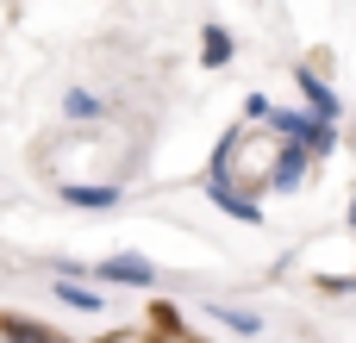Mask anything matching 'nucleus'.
<instances>
[{"label":"nucleus","instance_id":"nucleus-1","mask_svg":"<svg viewBox=\"0 0 356 343\" xmlns=\"http://www.w3.org/2000/svg\"><path fill=\"white\" fill-rule=\"evenodd\" d=\"M200 194H207V206H219L225 219H238V225H250V231L269 225V212H263V187H250V181H238V175H225V181H200Z\"/></svg>","mask_w":356,"mask_h":343},{"label":"nucleus","instance_id":"nucleus-2","mask_svg":"<svg viewBox=\"0 0 356 343\" xmlns=\"http://www.w3.org/2000/svg\"><path fill=\"white\" fill-rule=\"evenodd\" d=\"M294 87H300V106H307L313 119H325V125H344V119H350L344 94L325 81V69H319V62H294Z\"/></svg>","mask_w":356,"mask_h":343},{"label":"nucleus","instance_id":"nucleus-3","mask_svg":"<svg viewBox=\"0 0 356 343\" xmlns=\"http://www.w3.org/2000/svg\"><path fill=\"white\" fill-rule=\"evenodd\" d=\"M313 169H319V162H313L307 144H282V137H275V156H269V169H263V187H269V194H300V187L313 181Z\"/></svg>","mask_w":356,"mask_h":343},{"label":"nucleus","instance_id":"nucleus-4","mask_svg":"<svg viewBox=\"0 0 356 343\" xmlns=\"http://www.w3.org/2000/svg\"><path fill=\"white\" fill-rule=\"evenodd\" d=\"M94 281H100V287H138V294L163 287L156 262H150V256H138V250H119V256H100V262H94Z\"/></svg>","mask_w":356,"mask_h":343},{"label":"nucleus","instance_id":"nucleus-5","mask_svg":"<svg viewBox=\"0 0 356 343\" xmlns=\"http://www.w3.org/2000/svg\"><path fill=\"white\" fill-rule=\"evenodd\" d=\"M56 200L75 212H113L125 206V181H56Z\"/></svg>","mask_w":356,"mask_h":343},{"label":"nucleus","instance_id":"nucleus-6","mask_svg":"<svg viewBox=\"0 0 356 343\" xmlns=\"http://www.w3.org/2000/svg\"><path fill=\"white\" fill-rule=\"evenodd\" d=\"M50 300L56 306H69V312H81V319H100L113 300L100 294V281H50Z\"/></svg>","mask_w":356,"mask_h":343},{"label":"nucleus","instance_id":"nucleus-7","mask_svg":"<svg viewBox=\"0 0 356 343\" xmlns=\"http://www.w3.org/2000/svg\"><path fill=\"white\" fill-rule=\"evenodd\" d=\"M56 112H63V125H88V131H94V125H106V112H113V106H106L94 87H81V81H75V87L63 94V106H56Z\"/></svg>","mask_w":356,"mask_h":343},{"label":"nucleus","instance_id":"nucleus-8","mask_svg":"<svg viewBox=\"0 0 356 343\" xmlns=\"http://www.w3.org/2000/svg\"><path fill=\"white\" fill-rule=\"evenodd\" d=\"M0 343H75V337H63V331H56V325H44V319L0 312Z\"/></svg>","mask_w":356,"mask_h":343},{"label":"nucleus","instance_id":"nucleus-9","mask_svg":"<svg viewBox=\"0 0 356 343\" xmlns=\"http://www.w3.org/2000/svg\"><path fill=\"white\" fill-rule=\"evenodd\" d=\"M232 62H238V37L219 19H207L200 25V69H232Z\"/></svg>","mask_w":356,"mask_h":343},{"label":"nucleus","instance_id":"nucleus-10","mask_svg":"<svg viewBox=\"0 0 356 343\" xmlns=\"http://www.w3.org/2000/svg\"><path fill=\"white\" fill-rule=\"evenodd\" d=\"M213 325H225L232 337H263V312H250V306H232V300H207L200 306Z\"/></svg>","mask_w":356,"mask_h":343},{"label":"nucleus","instance_id":"nucleus-11","mask_svg":"<svg viewBox=\"0 0 356 343\" xmlns=\"http://www.w3.org/2000/svg\"><path fill=\"white\" fill-rule=\"evenodd\" d=\"M313 125H319V119H313L307 106H275L263 131H269V137H282V144H307V137H313Z\"/></svg>","mask_w":356,"mask_h":343},{"label":"nucleus","instance_id":"nucleus-12","mask_svg":"<svg viewBox=\"0 0 356 343\" xmlns=\"http://www.w3.org/2000/svg\"><path fill=\"white\" fill-rule=\"evenodd\" d=\"M307 150H313V162H332L338 150H344V125H313V137H307Z\"/></svg>","mask_w":356,"mask_h":343},{"label":"nucleus","instance_id":"nucleus-13","mask_svg":"<svg viewBox=\"0 0 356 343\" xmlns=\"http://www.w3.org/2000/svg\"><path fill=\"white\" fill-rule=\"evenodd\" d=\"M50 281H94V262H81V256H56V262H50Z\"/></svg>","mask_w":356,"mask_h":343},{"label":"nucleus","instance_id":"nucleus-14","mask_svg":"<svg viewBox=\"0 0 356 343\" xmlns=\"http://www.w3.org/2000/svg\"><path fill=\"white\" fill-rule=\"evenodd\" d=\"M269 112H275V100H269L263 87H250V94H244V125H269Z\"/></svg>","mask_w":356,"mask_h":343},{"label":"nucleus","instance_id":"nucleus-15","mask_svg":"<svg viewBox=\"0 0 356 343\" xmlns=\"http://www.w3.org/2000/svg\"><path fill=\"white\" fill-rule=\"evenodd\" d=\"M319 294H332V300H350V294H356V275H319Z\"/></svg>","mask_w":356,"mask_h":343},{"label":"nucleus","instance_id":"nucleus-16","mask_svg":"<svg viewBox=\"0 0 356 343\" xmlns=\"http://www.w3.org/2000/svg\"><path fill=\"white\" fill-rule=\"evenodd\" d=\"M344 225H350V231H356V194H350V206H344Z\"/></svg>","mask_w":356,"mask_h":343},{"label":"nucleus","instance_id":"nucleus-17","mask_svg":"<svg viewBox=\"0 0 356 343\" xmlns=\"http://www.w3.org/2000/svg\"><path fill=\"white\" fill-rule=\"evenodd\" d=\"M350 144H356V119H350Z\"/></svg>","mask_w":356,"mask_h":343},{"label":"nucleus","instance_id":"nucleus-18","mask_svg":"<svg viewBox=\"0 0 356 343\" xmlns=\"http://www.w3.org/2000/svg\"><path fill=\"white\" fill-rule=\"evenodd\" d=\"M350 237H356V231H350Z\"/></svg>","mask_w":356,"mask_h":343}]
</instances>
